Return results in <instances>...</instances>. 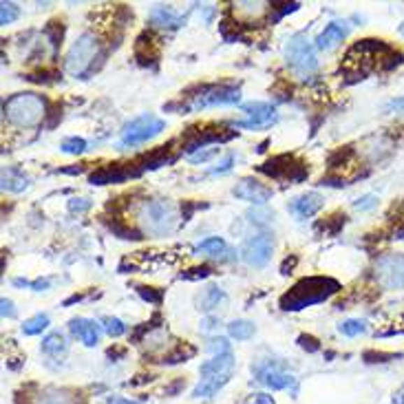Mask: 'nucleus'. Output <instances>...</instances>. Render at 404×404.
Here are the masks:
<instances>
[{
	"instance_id": "obj_7",
	"label": "nucleus",
	"mask_w": 404,
	"mask_h": 404,
	"mask_svg": "<svg viewBox=\"0 0 404 404\" xmlns=\"http://www.w3.org/2000/svg\"><path fill=\"white\" fill-rule=\"evenodd\" d=\"M164 129H166V122L161 117L152 115V113H144V115L131 120L129 124H124L120 144L135 148L139 144L148 142V139L157 137Z\"/></svg>"
},
{
	"instance_id": "obj_32",
	"label": "nucleus",
	"mask_w": 404,
	"mask_h": 404,
	"mask_svg": "<svg viewBox=\"0 0 404 404\" xmlns=\"http://www.w3.org/2000/svg\"><path fill=\"white\" fill-rule=\"evenodd\" d=\"M219 152H221L219 146H208V148H201V150H197V152H192V155H188L186 159H188L190 164H205V161H210L212 157H217Z\"/></svg>"
},
{
	"instance_id": "obj_45",
	"label": "nucleus",
	"mask_w": 404,
	"mask_h": 404,
	"mask_svg": "<svg viewBox=\"0 0 404 404\" xmlns=\"http://www.w3.org/2000/svg\"><path fill=\"white\" fill-rule=\"evenodd\" d=\"M0 305H3V316L5 318H16V310H13V303L9 298H3V301H0Z\"/></svg>"
},
{
	"instance_id": "obj_14",
	"label": "nucleus",
	"mask_w": 404,
	"mask_h": 404,
	"mask_svg": "<svg viewBox=\"0 0 404 404\" xmlns=\"http://www.w3.org/2000/svg\"><path fill=\"white\" fill-rule=\"evenodd\" d=\"M254 375L263 387L272 389V391H283V389H291L296 384L294 375L283 371L281 367H274L272 362H268V365H259L254 369Z\"/></svg>"
},
{
	"instance_id": "obj_12",
	"label": "nucleus",
	"mask_w": 404,
	"mask_h": 404,
	"mask_svg": "<svg viewBox=\"0 0 404 404\" xmlns=\"http://www.w3.org/2000/svg\"><path fill=\"white\" fill-rule=\"evenodd\" d=\"M232 194L236 199L247 201V203H254L257 208H263L272 197H274V190L272 186L263 184L261 179L254 177H243L239 184L232 188Z\"/></svg>"
},
{
	"instance_id": "obj_31",
	"label": "nucleus",
	"mask_w": 404,
	"mask_h": 404,
	"mask_svg": "<svg viewBox=\"0 0 404 404\" xmlns=\"http://www.w3.org/2000/svg\"><path fill=\"white\" fill-rule=\"evenodd\" d=\"M62 152H66V155H82V152L87 150V139L82 137H66L64 142L60 144Z\"/></svg>"
},
{
	"instance_id": "obj_46",
	"label": "nucleus",
	"mask_w": 404,
	"mask_h": 404,
	"mask_svg": "<svg viewBox=\"0 0 404 404\" xmlns=\"http://www.w3.org/2000/svg\"><path fill=\"white\" fill-rule=\"evenodd\" d=\"M49 285H51V281L49 278H38V281H31V289L34 291H45V289H49Z\"/></svg>"
},
{
	"instance_id": "obj_1",
	"label": "nucleus",
	"mask_w": 404,
	"mask_h": 404,
	"mask_svg": "<svg viewBox=\"0 0 404 404\" xmlns=\"http://www.w3.org/2000/svg\"><path fill=\"white\" fill-rule=\"evenodd\" d=\"M340 289L338 281H333L329 276H310L298 281L294 287H291L287 294H283L281 298V308L285 312H298L305 308H312L316 303L327 301L331 294H336Z\"/></svg>"
},
{
	"instance_id": "obj_35",
	"label": "nucleus",
	"mask_w": 404,
	"mask_h": 404,
	"mask_svg": "<svg viewBox=\"0 0 404 404\" xmlns=\"http://www.w3.org/2000/svg\"><path fill=\"white\" fill-rule=\"evenodd\" d=\"M212 274V270L203 266V268H192V270H186V272H181L179 278L181 281H201V278H208Z\"/></svg>"
},
{
	"instance_id": "obj_33",
	"label": "nucleus",
	"mask_w": 404,
	"mask_h": 404,
	"mask_svg": "<svg viewBox=\"0 0 404 404\" xmlns=\"http://www.w3.org/2000/svg\"><path fill=\"white\" fill-rule=\"evenodd\" d=\"M247 219H250V224L263 228V226H268L270 221L274 219V212L263 210V208H254V210H247Z\"/></svg>"
},
{
	"instance_id": "obj_6",
	"label": "nucleus",
	"mask_w": 404,
	"mask_h": 404,
	"mask_svg": "<svg viewBox=\"0 0 404 404\" xmlns=\"http://www.w3.org/2000/svg\"><path fill=\"white\" fill-rule=\"evenodd\" d=\"M241 102V91L239 87L232 85H203L188 95L186 110H199V108H210V106H232Z\"/></svg>"
},
{
	"instance_id": "obj_5",
	"label": "nucleus",
	"mask_w": 404,
	"mask_h": 404,
	"mask_svg": "<svg viewBox=\"0 0 404 404\" xmlns=\"http://www.w3.org/2000/svg\"><path fill=\"white\" fill-rule=\"evenodd\" d=\"M285 60L287 66L298 78H308L318 68V55L314 51V45L305 34H294L285 45Z\"/></svg>"
},
{
	"instance_id": "obj_29",
	"label": "nucleus",
	"mask_w": 404,
	"mask_h": 404,
	"mask_svg": "<svg viewBox=\"0 0 404 404\" xmlns=\"http://www.w3.org/2000/svg\"><path fill=\"white\" fill-rule=\"evenodd\" d=\"M338 331L347 338H356V336H360V333L367 331V323H365V320H360V318H347L338 325Z\"/></svg>"
},
{
	"instance_id": "obj_39",
	"label": "nucleus",
	"mask_w": 404,
	"mask_h": 404,
	"mask_svg": "<svg viewBox=\"0 0 404 404\" xmlns=\"http://www.w3.org/2000/svg\"><path fill=\"white\" fill-rule=\"evenodd\" d=\"M232 164H234V155H226V159L221 161V164H217L210 173H212V175H226V173L232 171Z\"/></svg>"
},
{
	"instance_id": "obj_34",
	"label": "nucleus",
	"mask_w": 404,
	"mask_h": 404,
	"mask_svg": "<svg viewBox=\"0 0 404 404\" xmlns=\"http://www.w3.org/2000/svg\"><path fill=\"white\" fill-rule=\"evenodd\" d=\"M18 16H20L18 5H13V3H3V5H0V24H3V27L11 24L13 20H18Z\"/></svg>"
},
{
	"instance_id": "obj_26",
	"label": "nucleus",
	"mask_w": 404,
	"mask_h": 404,
	"mask_svg": "<svg viewBox=\"0 0 404 404\" xmlns=\"http://www.w3.org/2000/svg\"><path fill=\"white\" fill-rule=\"evenodd\" d=\"M254 323L252 320H245V318H239V320H232V323L228 325V333H230V338H234V340H239V342H243V340H250L254 336Z\"/></svg>"
},
{
	"instance_id": "obj_38",
	"label": "nucleus",
	"mask_w": 404,
	"mask_h": 404,
	"mask_svg": "<svg viewBox=\"0 0 404 404\" xmlns=\"http://www.w3.org/2000/svg\"><path fill=\"white\" fill-rule=\"evenodd\" d=\"M137 291H139V296H142L144 301H148V303H161V291L159 289H155V287H137Z\"/></svg>"
},
{
	"instance_id": "obj_48",
	"label": "nucleus",
	"mask_w": 404,
	"mask_h": 404,
	"mask_svg": "<svg viewBox=\"0 0 404 404\" xmlns=\"http://www.w3.org/2000/svg\"><path fill=\"white\" fill-rule=\"evenodd\" d=\"M294 266H296V257H291V261L285 259V263L281 266V272H283V274H289V270H294Z\"/></svg>"
},
{
	"instance_id": "obj_20",
	"label": "nucleus",
	"mask_w": 404,
	"mask_h": 404,
	"mask_svg": "<svg viewBox=\"0 0 404 404\" xmlns=\"http://www.w3.org/2000/svg\"><path fill=\"white\" fill-rule=\"evenodd\" d=\"M194 252H199L203 257H210V259H221V261H230L234 259V252L230 250V245L221 239V236H208L205 241H201Z\"/></svg>"
},
{
	"instance_id": "obj_28",
	"label": "nucleus",
	"mask_w": 404,
	"mask_h": 404,
	"mask_svg": "<svg viewBox=\"0 0 404 404\" xmlns=\"http://www.w3.org/2000/svg\"><path fill=\"white\" fill-rule=\"evenodd\" d=\"M49 325H51V320L47 314H36L22 323V333L24 336H38V333H43Z\"/></svg>"
},
{
	"instance_id": "obj_44",
	"label": "nucleus",
	"mask_w": 404,
	"mask_h": 404,
	"mask_svg": "<svg viewBox=\"0 0 404 404\" xmlns=\"http://www.w3.org/2000/svg\"><path fill=\"white\" fill-rule=\"evenodd\" d=\"M106 404H144L139 400H131V398H122V396H108Z\"/></svg>"
},
{
	"instance_id": "obj_11",
	"label": "nucleus",
	"mask_w": 404,
	"mask_h": 404,
	"mask_svg": "<svg viewBox=\"0 0 404 404\" xmlns=\"http://www.w3.org/2000/svg\"><path fill=\"white\" fill-rule=\"evenodd\" d=\"M243 113H247V120L234 122V129H268L278 120L276 106L270 102H247L243 104Z\"/></svg>"
},
{
	"instance_id": "obj_2",
	"label": "nucleus",
	"mask_w": 404,
	"mask_h": 404,
	"mask_svg": "<svg viewBox=\"0 0 404 404\" xmlns=\"http://www.w3.org/2000/svg\"><path fill=\"white\" fill-rule=\"evenodd\" d=\"M47 100L38 93H16L5 100L3 113L18 129H34L47 115Z\"/></svg>"
},
{
	"instance_id": "obj_16",
	"label": "nucleus",
	"mask_w": 404,
	"mask_h": 404,
	"mask_svg": "<svg viewBox=\"0 0 404 404\" xmlns=\"http://www.w3.org/2000/svg\"><path fill=\"white\" fill-rule=\"evenodd\" d=\"M347 36H349V24L345 20H333L316 36L314 47L320 51H331V49H336Z\"/></svg>"
},
{
	"instance_id": "obj_8",
	"label": "nucleus",
	"mask_w": 404,
	"mask_h": 404,
	"mask_svg": "<svg viewBox=\"0 0 404 404\" xmlns=\"http://www.w3.org/2000/svg\"><path fill=\"white\" fill-rule=\"evenodd\" d=\"M373 276L384 289H404V254H382L375 259Z\"/></svg>"
},
{
	"instance_id": "obj_49",
	"label": "nucleus",
	"mask_w": 404,
	"mask_h": 404,
	"mask_svg": "<svg viewBox=\"0 0 404 404\" xmlns=\"http://www.w3.org/2000/svg\"><path fill=\"white\" fill-rule=\"evenodd\" d=\"M387 110H404V97H402V100H391V102H389Z\"/></svg>"
},
{
	"instance_id": "obj_22",
	"label": "nucleus",
	"mask_w": 404,
	"mask_h": 404,
	"mask_svg": "<svg viewBox=\"0 0 404 404\" xmlns=\"http://www.w3.org/2000/svg\"><path fill=\"white\" fill-rule=\"evenodd\" d=\"M228 296H226V291L217 287V285H208L201 294L197 296V310L199 312H205V314H210L215 310H219L221 305H226Z\"/></svg>"
},
{
	"instance_id": "obj_10",
	"label": "nucleus",
	"mask_w": 404,
	"mask_h": 404,
	"mask_svg": "<svg viewBox=\"0 0 404 404\" xmlns=\"http://www.w3.org/2000/svg\"><path fill=\"white\" fill-rule=\"evenodd\" d=\"M259 173L268 175L272 179H291V181H303L308 177V166L301 164L296 157L289 155H278L272 157L270 161H266L263 166H259Z\"/></svg>"
},
{
	"instance_id": "obj_24",
	"label": "nucleus",
	"mask_w": 404,
	"mask_h": 404,
	"mask_svg": "<svg viewBox=\"0 0 404 404\" xmlns=\"http://www.w3.org/2000/svg\"><path fill=\"white\" fill-rule=\"evenodd\" d=\"M228 382H230L228 375H205V378H201L199 384L192 389V398H212Z\"/></svg>"
},
{
	"instance_id": "obj_50",
	"label": "nucleus",
	"mask_w": 404,
	"mask_h": 404,
	"mask_svg": "<svg viewBox=\"0 0 404 404\" xmlns=\"http://www.w3.org/2000/svg\"><path fill=\"white\" fill-rule=\"evenodd\" d=\"M394 404H404V387H400L396 396H394Z\"/></svg>"
},
{
	"instance_id": "obj_30",
	"label": "nucleus",
	"mask_w": 404,
	"mask_h": 404,
	"mask_svg": "<svg viewBox=\"0 0 404 404\" xmlns=\"http://www.w3.org/2000/svg\"><path fill=\"white\" fill-rule=\"evenodd\" d=\"M100 325H102V329L108 333L110 338H120V336L127 333V325H124V320H120L115 316H104L100 320Z\"/></svg>"
},
{
	"instance_id": "obj_21",
	"label": "nucleus",
	"mask_w": 404,
	"mask_h": 404,
	"mask_svg": "<svg viewBox=\"0 0 404 404\" xmlns=\"http://www.w3.org/2000/svg\"><path fill=\"white\" fill-rule=\"evenodd\" d=\"M29 404H78V396L66 391V389L47 387L43 391H38L36 396H31Z\"/></svg>"
},
{
	"instance_id": "obj_37",
	"label": "nucleus",
	"mask_w": 404,
	"mask_h": 404,
	"mask_svg": "<svg viewBox=\"0 0 404 404\" xmlns=\"http://www.w3.org/2000/svg\"><path fill=\"white\" fill-rule=\"evenodd\" d=\"M375 205H378V194H373V192H369V194H362L360 199H356V201H354V208H356V210H360V212L371 210V208H375Z\"/></svg>"
},
{
	"instance_id": "obj_3",
	"label": "nucleus",
	"mask_w": 404,
	"mask_h": 404,
	"mask_svg": "<svg viewBox=\"0 0 404 404\" xmlns=\"http://www.w3.org/2000/svg\"><path fill=\"white\" fill-rule=\"evenodd\" d=\"M137 224L144 234L166 236L179 224L177 208L168 199H146L137 208Z\"/></svg>"
},
{
	"instance_id": "obj_25",
	"label": "nucleus",
	"mask_w": 404,
	"mask_h": 404,
	"mask_svg": "<svg viewBox=\"0 0 404 404\" xmlns=\"http://www.w3.org/2000/svg\"><path fill=\"white\" fill-rule=\"evenodd\" d=\"M40 349H43V352H45L47 356H51V358H60L62 354H66L68 342H66L62 331H51V333H47V336L43 338V345H40Z\"/></svg>"
},
{
	"instance_id": "obj_4",
	"label": "nucleus",
	"mask_w": 404,
	"mask_h": 404,
	"mask_svg": "<svg viewBox=\"0 0 404 404\" xmlns=\"http://www.w3.org/2000/svg\"><path fill=\"white\" fill-rule=\"evenodd\" d=\"M97 53H100V40H97V36L93 31L80 34L75 38V43L71 45V49H68V53H66L64 68L75 78L85 75L93 66Z\"/></svg>"
},
{
	"instance_id": "obj_42",
	"label": "nucleus",
	"mask_w": 404,
	"mask_h": 404,
	"mask_svg": "<svg viewBox=\"0 0 404 404\" xmlns=\"http://www.w3.org/2000/svg\"><path fill=\"white\" fill-rule=\"evenodd\" d=\"M245 404H276V402H274V398L268 396V394H252V396L245 400Z\"/></svg>"
},
{
	"instance_id": "obj_13",
	"label": "nucleus",
	"mask_w": 404,
	"mask_h": 404,
	"mask_svg": "<svg viewBox=\"0 0 404 404\" xmlns=\"http://www.w3.org/2000/svg\"><path fill=\"white\" fill-rule=\"evenodd\" d=\"M142 175V171L135 168L131 164H106L102 168H97L89 181L93 186H106V184H120V181L129 179V177H137Z\"/></svg>"
},
{
	"instance_id": "obj_19",
	"label": "nucleus",
	"mask_w": 404,
	"mask_h": 404,
	"mask_svg": "<svg viewBox=\"0 0 404 404\" xmlns=\"http://www.w3.org/2000/svg\"><path fill=\"white\" fill-rule=\"evenodd\" d=\"M234 367H236V360H234L232 352H228V354H219V356H212L210 360H205L199 367V373H201V378H205V375H228V378H232Z\"/></svg>"
},
{
	"instance_id": "obj_43",
	"label": "nucleus",
	"mask_w": 404,
	"mask_h": 404,
	"mask_svg": "<svg viewBox=\"0 0 404 404\" xmlns=\"http://www.w3.org/2000/svg\"><path fill=\"white\" fill-rule=\"evenodd\" d=\"M219 327V320L215 316H205L201 320V331H215Z\"/></svg>"
},
{
	"instance_id": "obj_9",
	"label": "nucleus",
	"mask_w": 404,
	"mask_h": 404,
	"mask_svg": "<svg viewBox=\"0 0 404 404\" xmlns=\"http://www.w3.org/2000/svg\"><path fill=\"white\" fill-rule=\"evenodd\" d=\"M274 252V239L272 234L261 232L257 236H250L241 247V259L250 268H266Z\"/></svg>"
},
{
	"instance_id": "obj_47",
	"label": "nucleus",
	"mask_w": 404,
	"mask_h": 404,
	"mask_svg": "<svg viewBox=\"0 0 404 404\" xmlns=\"http://www.w3.org/2000/svg\"><path fill=\"white\" fill-rule=\"evenodd\" d=\"M186 387V382L184 380H177L175 384H171L168 389H166V394H171V396H175L177 391H181V389H184Z\"/></svg>"
},
{
	"instance_id": "obj_41",
	"label": "nucleus",
	"mask_w": 404,
	"mask_h": 404,
	"mask_svg": "<svg viewBox=\"0 0 404 404\" xmlns=\"http://www.w3.org/2000/svg\"><path fill=\"white\" fill-rule=\"evenodd\" d=\"M91 208V201L89 199H71L68 201V210L71 212H85Z\"/></svg>"
},
{
	"instance_id": "obj_40",
	"label": "nucleus",
	"mask_w": 404,
	"mask_h": 404,
	"mask_svg": "<svg viewBox=\"0 0 404 404\" xmlns=\"http://www.w3.org/2000/svg\"><path fill=\"white\" fill-rule=\"evenodd\" d=\"M298 345L303 347V349H308V352H318L320 349V345H318V340L316 338H312V336H298Z\"/></svg>"
},
{
	"instance_id": "obj_23",
	"label": "nucleus",
	"mask_w": 404,
	"mask_h": 404,
	"mask_svg": "<svg viewBox=\"0 0 404 404\" xmlns=\"http://www.w3.org/2000/svg\"><path fill=\"white\" fill-rule=\"evenodd\" d=\"M31 186V177L24 171L16 168V166H9L3 171V190L5 192H22Z\"/></svg>"
},
{
	"instance_id": "obj_51",
	"label": "nucleus",
	"mask_w": 404,
	"mask_h": 404,
	"mask_svg": "<svg viewBox=\"0 0 404 404\" xmlns=\"http://www.w3.org/2000/svg\"><path fill=\"white\" fill-rule=\"evenodd\" d=\"M400 34H402V36H404V22H402V24H400Z\"/></svg>"
},
{
	"instance_id": "obj_27",
	"label": "nucleus",
	"mask_w": 404,
	"mask_h": 404,
	"mask_svg": "<svg viewBox=\"0 0 404 404\" xmlns=\"http://www.w3.org/2000/svg\"><path fill=\"white\" fill-rule=\"evenodd\" d=\"M194 354H197V349H194V347H190L188 342H177L175 349H173L171 354H166L164 365H179V362H186V360L192 358Z\"/></svg>"
},
{
	"instance_id": "obj_36",
	"label": "nucleus",
	"mask_w": 404,
	"mask_h": 404,
	"mask_svg": "<svg viewBox=\"0 0 404 404\" xmlns=\"http://www.w3.org/2000/svg\"><path fill=\"white\" fill-rule=\"evenodd\" d=\"M205 352H210L212 356H219V354H228L230 352V342L228 338H210L205 345Z\"/></svg>"
},
{
	"instance_id": "obj_18",
	"label": "nucleus",
	"mask_w": 404,
	"mask_h": 404,
	"mask_svg": "<svg viewBox=\"0 0 404 404\" xmlns=\"http://www.w3.org/2000/svg\"><path fill=\"white\" fill-rule=\"evenodd\" d=\"M323 205H325V199H323V194H320V192H305V194H301V197L291 199L289 210L294 212L298 219H310Z\"/></svg>"
},
{
	"instance_id": "obj_17",
	"label": "nucleus",
	"mask_w": 404,
	"mask_h": 404,
	"mask_svg": "<svg viewBox=\"0 0 404 404\" xmlns=\"http://www.w3.org/2000/svg\"><path fill=\"white\" fill-rule=\"evenodd\" d=\"M148 20L155 29H166V31H175L179 29L181 24L186 22V18L177 13L173 7H166V5H155L148 13Z\"/></svg>"
},
{
	"instance_id": "obj_15",
	"label": "nucleus",
	"mask_w": 404,
	"mask_h": 404,
	"mask_svg": "<svg viewBox=\"0 0 404 404\" xmlns=\"http://www.w3.org/2000/svg\"><path fill=\"white\" fill-rule=\"evenodd\" d=\"M68 331L73 333V338H78L82 345L87 347H95L100 342V336H102V325L95 323L91 318H71L68 320Z\"/></svg>"
}]
</instances>
